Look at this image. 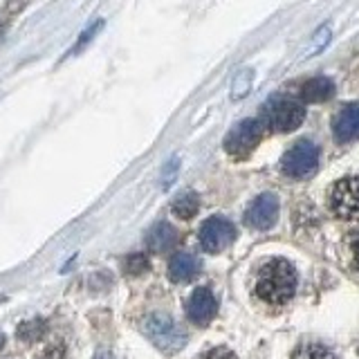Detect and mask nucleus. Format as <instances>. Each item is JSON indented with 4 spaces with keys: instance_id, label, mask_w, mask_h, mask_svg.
I'll return each instance as SVG.
<instances>
[{
    "instance_id": "412c9836",
    "label": "nucleus",
    "mask_w": 359,
    "mask_h": 359,
    "mask_svg": "<svg viewBox=\"0 0 359 359\" xmlns=\"http://www.w3.org/2000/svg\"><path fill=\"white\" fill-rule=\"evenodd\" d=\"M94 359H115V357H112L110 353H99L97 357H94Z\"/></svg>"
},
{
    "instance_id": "2eb2a0df",
    "label": "nucleus",
    "mask_w": 359,
    "mask_h": 359,
    "mask_svg": "<svg viewBox=\"0 0 359 359\" xmlns=\"http://www.w3.org/2000/svg\"><path fill=\"white\" fill-rule=\"evenodd\" d=\"M292 359H337V355L328 346L308 342V344H301L297 351L292 353Z\"/></svg>"
},
{
    "instance_id": "1a4fd4ad",
    "label": "nucleus",
    "mask_w": 359,
    "mask_h": 359,
    "mask_svg": "<svg viewBox=\"0 0 359 359\" xmlns=\"http://www.w3.org/2000/svg\"><path fill=\"white\" fill-rule=\"evenodd\" d=\"M218 312V301L209 288H198L186 301V316L196 325H207Z\"/></svg>"
},
{
    "instance_id": "9b49d317",
    "label": "nucleus",
    "mask_w": 359,
    "mask_h": 359,
    "mask_svg": "<svg viewBox=\"0 0 359 359\" xmlns=\"http://www.w3.org/2000/svg\"><path fill=\"white\" fill-rule=\"evenodd\" d=\"M200 270H203V263H200L196 254H191V251H180L168 263V279L175 283H186L196 279Z\"/></svg>"
},
{
    "instance_id": "0eeeda50",
    "label": "nucleus",
    "mask_w": 359,
    "mask_h": 359,
    "mask_svg": "<svg viewBox=\"0 0 359 359\" xmlns=\"http://www.w3.org/2000/svg\"><path fill=\"white\" fill-rule=\"evenodd\" d=\"M200 245L209 254H218V251L227 249L231 242L236 240V227L231 225V220L223 216H211L207 218L203 227H200Z\"/></svg>"
},
{
    "instance_id": "7ed1b4c3",
    "label": "nucleus",
    "mask_w": 359,
    "mask_h": 359,
    "mask_svg": "<svg viewBox=\"0 0 359 359\" xmlns=\"http://www.w3.org/2000/svg\"><path fill=\"white\" fill-rule=\"evenodd\" d=\"M142 330L160 351L168 355L182 351L186 344V332L180 328V323H175L166 314H151L149 319H144Z\"/></svg>"
},
{
    "instance_id": "f257e3e1",
    "label": "nucleus",
    "mask_w": 359,
    "mask_h": 359,
    "mask_svg": "<svg viewBox=\"0 0 359 359\" xmlns=\"http://www.w3.org/2000/svg\"><path fill=\"white\" fill-rule=\"evenodd\" d=\"M256 297L270 305L288 303L297 292V270L285 258H270L256 274Z\"/></svg>"
},
{
    "instance_id": "ddd939ff",
    "label": "nucleus",
    "mask_w": 359,
    "mask_h": 359,
    "mask_svg": "<svg viewBox=\"0 0 359 359\" xmlns=\"http://www.w3.org/2000/svg\"><path fill=\"white\" fill-rule=\"evenodd\" d=\"M175 242H177V231L168 223H157L146 234V245H149L151 251H157V254H164V251L173 249Z\"/></svg>"
},
{
    "instance_id": "4be33fe9",
    "label": "nucleus",
    "mask_w": 359,
    "mask_h": 359,
    "mask_svg": "<svg viewBox=\"0 0 359 359\" xmlns=\"http://www.w3.org/2000/svg\"><path fill=\"white\" fill-rule=\"evenodd\" d=\"M0 346H3V337H0Z\"/></svg>"
},
{
    "instance_id": "9d476101",
    "label": "nucleus",
    "mask_w": 359,
    "mask_h": 359,
    "mask_svg": "<svg viewBox=\"0 0 359 359\" xmlns=\"http://www.w3.org/2000/svg\"><path fill=\"white\" fill-rule=\"evenodd\" d=\"M332 133L337 137V142H353L359 137V105H346L339 112H337V117L332 119Z\"/></svg>"
},
{
    "instance_id": "f8f14e48",
    "label": "nucleus",
    "mask_w": 359,
    "mask_h": 359,
    "mask_svg": "<svg viewBox=\"0 0 359 359\" xmlns=\"http://www.w3.org/2000/svg\"><path fill=\"white\" fill-rule=\"evenodd\" d=\"M299 94L305 103H323V101L332 99L335 83L328 77H314V79H308L303 83Z\"/></svg>"
},
{
    "instance_id": "5701e85b",
    "label": "nucleus",
    "mask_w": 359,
    "mask_h": 359,
    "mask_svg": "<svg viewBox=\"0 0 359 359\" xmlns=\"http://www.w3.org/2000/svg\"><path fill=\"white\" fill-rule=\"evenodd\" d=\"M357 353H359V348H357Z\"/></svg>"
},
{
    "instance_id": "39448f33",
    "label": "nucleus",
    "mask_w": 359,
    "mask_h": 359,
    "mask_svg": "<svg viewBox=\"0 0 359 359\" xmlns=\"http://www.w3.org/2000/svg\"><path fill=\"white\" fill-rule=\"evenodd\" d=\"M263 124L258 119H245L236 124L225 137V151L236 157V160H242V157H249V153L256 149V146L263 142Z\"/></svg>"
},
{
    "instance_id": "f03ea898",
    "label": "nucleus",
    "mask_w": 359,
    "mask_h": 359,
    "mask_svg": "<svg viewBox=\"0 0 359 359\" xmlns=\"http://www.w3.org/2000/svg\"><path fill=\"white\" fill-rule=\"evenodd\" d=\"M305 110L299 101L290 97H272L261 110L263 129L272 133H292L303 124Z\"/></svg>"
},
{
    "instance_id": "dca6fc26",
    "label": "nucleus",
    "mask_w": 359,
    "mask_h": 359,
    "mask_svg": "<svg viewBox=\"0 0 359 359\" xmlns=\"http://www.w3.org/2000/svg\"><path fill=\"white\" fill-rule=\"evenodd\" d=\"M251 77H254V72L251 70H240L238 77L234 79V88H231V99L238 101L240 97H245L249 92V86H251Z\"/></svg>"
},
{
    "instance_id": "aec40b11",
    "label": "nucleus",
    "mask_w": 359,
    "mask_h": 359,
    "mask_svg": "<svg viewBox=\"0 0 359 359\" xmlns=\"http://www.w3.org/2000/svg\"><path fill=\"white\" fill-rule=\"evenodd\" d=\"M351 254H353L355 268L359 270V231H355V234L351 236Z\"/></svg>"
},
{
    "instance_id": "6ab92c4d",
    "label": "nucleus",
    "mask_w": 359,
    "mask_h": 359,
    "mask_svg": "<svg viewBox=\"0 0 359 359\" xmlns=\"http://www.w3.org/2000/svg\"><path fill=\"white\" fill-rule=\"evenodd\" d=\"M203 359H236V355L229 351V348H211L209 353H205L203 355Z\"/></svg>"
},
{
    "instance_id": "a211bd4d",
    "label": "nucleus",
    "mask_w": 359,
    "mask_h": 359,
    "mask_svg": "<svg viewBox=\"0 0 359 359\" xmlns=\"http://www.w3.org/2000/svg\"><path fill=\"white\" fill-rule=\"evenodd\" d=\"M328 43H330V27H328V25H323V27L314 34V38H312V43L308 45V50H305V57H312L314 52H321Z\"/></svg>"
},
{
    "instance_id": "4468645a",
    "label": "nucleus",
    "mask_w": 359,
    "mask_h": 359,
    "mask_svg": "<svg viewBox=\"0 0 359 359\" xmlns=\"http://www.w3.org/2000/svg\"><path fill=\"white\" fill-rule=\"evenodd\" d=\"M173 214L177 218H182V220H189V218H193L198 214V209H200V198L193 193V191H184V193H180L175 200H173Z\"/></svg>"
},
{
    "instance_id": "f3484780",
    "label": "nucleus",
    "mask_w": 359,
    "mask_h": 359,
    "mask_svg": "<svg viewBox=\"0 0 359 359\" xmlns=\"http://www.w3.org/2000/svg\"><path fill=\"white\" fill-rule=\"evenodd\" d=\"M126 274H131V277H140L146 270H149V258L144 254H133L126 258V265H124Z\"/></svg>"
},
{
    "instance_id": "6e6552de",
    "label": "nucleus",
    "mask_w": 359,
    "mask_h": 359,
    "mask_svg": "<svg viewBox=\"0 0 359 359\" xmlns=\"http://www.w3.org/2000/svg\"><path fill=\"white\" fill-rule=\"evenodd\" d=\"M277 218H279V200L274 193H261L258 198L251 200V205L245 211V223L258 231L274 227Z\"/></svg>"
},
{
    "instance_id": "423d86ee",
    "label": "nucleus",
    "mask_w": 359,
    "mask_h": 359,
    "mask_svg": "<svg viewBox=\"0 0 359 359\" xmlns=\"http://www.w3.org/2000/svg\"><path fill=\"white\" fill-rule=\"evenodd\" d=\"M328 205L342 220H359V177H344L330 189Z\"/></svg>"
},
{
    "instance_id": "20e7f679",
    "label": "nucleus",
    "mask_w": 359,
    "mask_h": 359,
    "mask_svg": "<svg viewBox=\"0 0 359 359\" xmlns=\"http://www.w3.org/2000/svg\"><path fill=\"white\" fill-rule=\"evenodd\" d=\"M316 166H319V151L308 140L294 144L281 160V171L292 180H308Z\"/></svg>"
}]
</instances>
